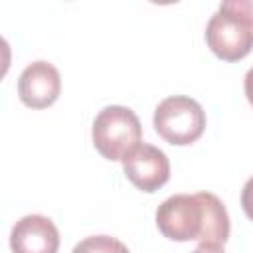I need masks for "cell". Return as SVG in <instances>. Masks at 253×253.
I'll return each instance as SVG.
<instances>
[{"label":"cell","instance_id":"6da1fadb","mask_svg":"<svg viewBox=\"0 0 253 253\" xmlns=\"http://www.w3.org/2000/svg\"><path fill=\"white\" fill-rule=\"evenodd\" d=\"M208 47L225 61H239L245 57L253 43V18L251 2L231 0L223 2L210 18L206 28Z\"/></svg>","mask_w":253,"mask_h":253},{"label":"cell","instance_id":"7a4b0ae2","mask_svg":"<svg viewBox=\"0 0 253 253\" xmlns=\"http://www.w3.org/2000/svg\"><path fill=\"white\" fill-rule=\"evenodd\" d=\"M93 144L107 160H123L134 146L140 144L142 126L134 111L121 105H111L99 111L93 121Z\"/></svg>","mask_w":253,"mask_h":253},{"label":"cell","instance_id":"3957f363","mask_svg":"<svg viewBox=\"0 0 253 253\" xmlns=\"http://www.w3.org/2000/svg\"><path fill=\"white\" fill-rule=\"evenodd\" d=\"M152 121L156 132L176 146L196 142L206 128V113L202 105L186 95H172L160 101Z\"/></svg>","mask_w":253,"mask_h":253},{"label":"cell","instance_id":"277c9868","mask_svg":"<svg viewBox=\"0 0 253 253\" xmlns=\"http://www.w3.org/2000/svg\"><path fill=\"white\" fill-rule=\"evenodd\" d=\"M160 233L172 241H198L204 227V208L198 194H176L156 210Z\"/></svg>","mask_w":253,"mask_h":253},{"label":"cell","instance_id":"5b68a950","mask_svg":"<svg viewBox=\"0 0 253 253\" xmlns=\"http://www.w3.org/2000/svg\"><path fill=\"white\" fill-rule=\"evenodd\" d=\"M123 170L126 178L142 192H156L170 178L168 156L152 146L140 142L123 158Z\"/></svg>","mask_w":253,"mask_h":253},{"label":"cell","instance_id":"8992f818","mask_svg":"<svg viewBox=\"0 0 253 253\" xmlns=\"http://www.w3.org/2000/svg\"><path fill=\"white\" fill-rule=\"evenodd\" d=\"M61 91L59 71L47 61L30 63L18 79V95L30 109H45L53 105Z\"/></svg>","mask_w":253,"mask_h":253},{"label":"cell","instance_id":"52a82bcc","mask_svg":"<svg viewBox=\"0 0 253 253\" xmlns=\"http://www.w3.org/2000/svg\"><path fill=\"white\" fill-rule=\"evenodd\" d=\"M12 253H57L59 231L45 215H24L10 231Z\"/></svg>","mask_w":253,"mask_h":253},{"label":"cell","instance_id":"ba28073f","mask_svg":"<svg viewBox=\"0 0 253 253\" xmlns=\"http://www.w3.org/2000/svg\"><path fill=\"white\" fill-rule=\"evenodd\" d=\"M204 208V227L198 239L200 245H223L229 237V215L221 200L210 192L198 194Z\"/></svg>","mask_w":253,"mask_h":253},{"label":"cell","instance_id":"9c48e42d","mask_svg":"<svg viewBox=\"0 0 253 253\" xmlns=\"http://www.w3.org/2000/svg\"><path fill=\"white\" fill-rule=\"evenodd\" d=\"M71 253H130L128 247L111 235H91L79 241Z\"/></svg>","mask_w":253,"mask_h":253},{"label":"cell","instance_id":"30bf717a","mask_svg":"<svg viewBox=\"0 0 253 253\" xmlns=\"http://www.w3.org/2000/svg\"><path fill=\"white\" fill-rule=\"evenodd\" d=\"M10 61H12V49L10 43L0 36V81L4 79V75L10 69Z\"/></svg>","mask_w":253,"mask_h":253},{"label":"cell","instance_id":"8fae6325","mask_svg":"<svg viewBox=\"0 0 253 253\" xmlns=\"http://www.w3.org/2000/svg\"><path fill=\"white\" fill-rule=\"evenodd\" d=\"M192 253H225L221 245H198Z\"/></svg>","mask_w":253,"mask_h":253}]
</instances>
